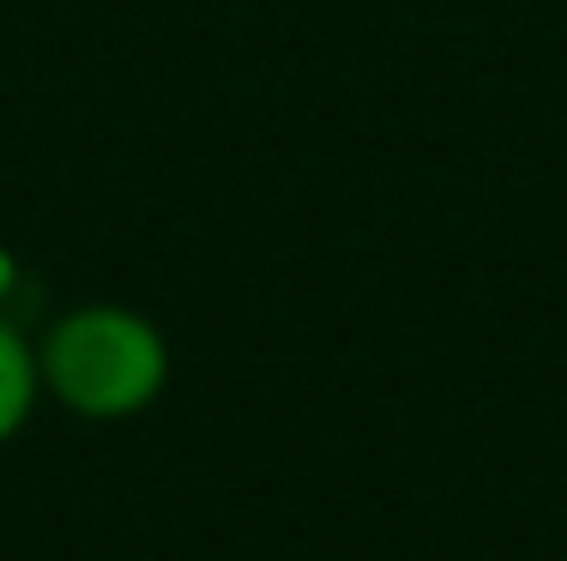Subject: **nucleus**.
Listing matches in <instances>:
<instances>
[{"label":"nucleus","instance_id":"obj_2","mask_svg":"<svg viewBox=\"0 0 567 561\" xmlns=\"http://www.w3.org/2000/svg\"><path fill=\"white\" fill-rule=\"evenodd\" d=\"M43 398V374H37V344L0 314V447L24 435Z\"/></svg>","mask_w":567,"mask_h":561},{"label":"nucleus","instance_id":"obj_3","mask_svg":"<svg viewBox=\"0 0 567 561\" xmlns=\"http://www.w3.org/2000/svg\"><path fill=\"white\" fill-rule=\"evenodd\" d=\"M12 290H19V260H12V248H0V309H7Z\"/></svg>","mask_w":567,"mask_h":561},{"label":"nucleus","instance_id":"obj_1","mask_svg":"<svg viewBox=\"0 0 567 561\" xmlns=\"http://www.w3.org/2000/svg\"><path fill=\"white\" fill-rule=\"evenodd\" d=\"M37 374L61 411L85 423H127L169 386V344L140 309L79 302L37 339Z\"/></svg>","mask_w":567,"mask_h":561}]
</instances>
